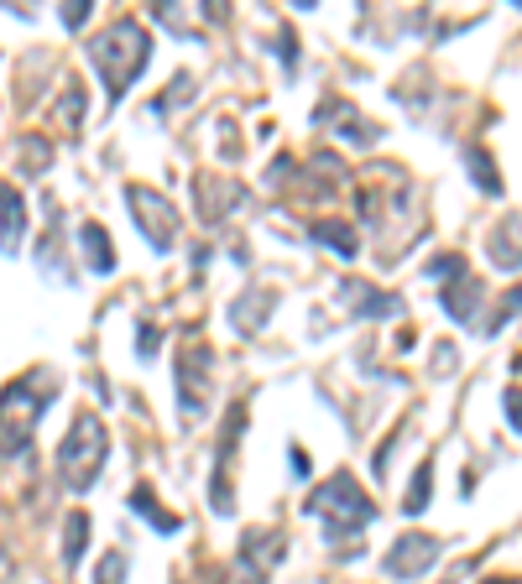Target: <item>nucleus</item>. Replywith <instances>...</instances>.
Instances as JSON below:
<instances>
[{
  "mask_svg": "<svg viewBox=\"0 0 522 584\" xmlns=\"http://www.w3.org/2000/svg\"><path fill=\"white\" fill-rule=\"evenodd\" d=\"M491 251H496V266H502V272H518V220H506V235L502 230H496V241H491Z\"/></svg>",
  "mask_w": 522,
  "mask_h": 584,
  "instance_id": "obj_23",
  "label": "nucleus"
},
{
  "mask_svg": "<svg viewBox=\"0 0 522 584\" xmlns=\"http://www.w3.org/2000/svg\"><path fill=\"white\" fill-rule=\"evenodd\" d=\"M429 496H434V464H418L413 485H408V506H402V512H408V516L429 512Z\"/></svg>",
  "mask_w": 522,
  "mask_h": 584,
  "instance_id": "obj_21",
  "label": "nucleus"
},
{
  "mask_svg": "<svg viewBox=\"0 0 522 584\" xmlns=\"http://www.w3.org/2000/svg\"><path fill=\"white\" fill-rule=\"evenodd\" d=\"M303 512L324 516V533H330V543L340 548V558H355V553H361V527L377 516V506H371V496L355 485L350 470H334L330 481L309 491Z\"/></svg>",
  "mask_w": 522,
  "mask_h": 584,
  "instance_id": "obj_1",
  "label": "nucleus"
},
{
  "mask_svg": "<svg viewBox=\"0 0 522 584\" xmlns=\"http://www.w3.org/2000/svg\"><path fill=\"white\" fill-rule=\"evenodd\" d=\"M465 272V256H439V261H429V276L434 282H450V276H460Z\"/></svg>",
  "mask_w": 522,
  "mask_h": 584,
  "instance_id": "obj_27",
  "label": "nucleus"
},
{
  "mask_svg": "<svg viewBox=\"0 0 522 584\" xmlns=\"http://www.w3.org/2000/svg\"><path fill=\"white\" fill-rule=\"evenodd\" d=\"M313 121L324 125V121H340V137L345 141H355V147H371V141L382 137V125H371L361 115V110H355V104L350 100H324L319 104V115H313Z\"/></svg>",
  "mask_w": 522,
  "mask_h": 584,
  "instance_id": "obj_11",
  "label": "nucleus"
},
{
  "mask_svg": "<svg viewBox=\"0 0 522 584\" xmlns=\"http://www.w3.org/2000/svg\"><path fill=\"white\" fill-rule=\"evenodd\" d=\"M104 454H110V433H104L100 413H79L73 429L63 433V444H58V481L69 485L73 496H84L89 485L100 481Z\"/></svg>",
  "mask_w": 522,
  "mask_h": 584,
  "instance_id": "obj_4",
  "label": "nucleus"
},
{
  "mask_svg": "<svg viewBox=\"0 0 522 584\" xmlns=\"http://www.w3.org/2000/svg\"><path fill=\"white\" fill-rule=\"evenodd\" d=\"M121 580H126V553L110 548L100 558V568H94V584H121Z\"/></svg>",
  "mask_w": 522,
  "mask_h": 584,
  "instance_id": "obj_26",
  "label": "nucleus"
},
{
  "mask_svg": "<svg viewBox=\"0 0 522 584\" xmlns=\"http://www.w3.org/2000/svg\"><path fill=\"white\" fill-rule=\"evenodd\" d=\"M288 460H293V475H298V481H303V475H309V454H303V449H293Z\"/></svg>",
  "mask_w": 522,
  "mask_h": 584,
  "instance_id": "obj_30",
  "label": "nucleus"
},
{
  "mask_svg": "<svg viewBox=\"0 0 522 584\" xmlns=\"http://www.w3.org/2000/svg\"><path fill=\"white\" fill-rule=\"evenodd\" d=\"M465 162L475 168V183H481V189H486V193H502V178H496V162H491V157L481 152V147H465Z\"/></svg>",
  "mask_w": 522,
  "mask_h": 584,
  "instance_id": "obj_25",
  "label": "nucleus"
},
{
  "mask_svg": "<svg viewBox=\"0 0 522 584\" xmlns=\"http://www.w3.org/2000/svg\"><path fill=\"white\" fill-rule=\"evenodd\" d=\"M439 537H429V533H402L392 548H387V558H382V568L392 574V580H423L429 568L439 564Z\"/></svg>",
  "mask_w": 522,
  "mask_h": 584,
  "instance_id": "obj_8",
  "label": "nucleus"
},
{
  "mask_svg": "<svg viewBox=\"0 0 522 584\" xmlns=\"http://www.w3.org/2000/svg\"><path fill=\"white\" fill-rule=\"evenodd\" d=\"M84 543H89V516L73 512V516H69V533H63V564H79Z\"/></svg>",
  "mask_w": 522,
  "mask_h": 584,
  "instance_id": "obj_24",
  "label": "nucleus"
},
{
  "mask_svg": "<svg viewBox=\"0 0 522 584\" xmlns=\"http://www.w3.org/2000/svg\"><path fill=\"white\" fill-rule=\"evenodd\" d=\"M486 584H512V580H486Z\"/></svg>",
  "mask_w": 522,
  "mask_h": 584,
  "instance_id": "obj_32",
  "label": "nucleus"
},
{
  "mask_svg": "<svg viewBox=\"0 0 522 584\" xmlns=\"http://www.w3.org/2000/svg\"><path fill=\"white\" fill-rule=\"evenodd\" d=\"M79 251H84L89 272H100V276L116 272V245H110V235H104V224L89 220L84 230H79Z\"/></svg>",
  "mask_w": 522,
  "mask_h": 584,
  "instance_id": "obj_17",
  "label": "nucleus"
},
{
  "mask_svg": "<svg viewBox=\"0 0 522 584\" xmlns=\"http://www.w3.org/2000/svg\"><path fill=\"white\" fill-rule=\"evenodd\" d=\"M309 235H313L319 245H330V251H334L340 261L361 256V235H355V230H350L345 220H313V224H309Z\"/></svg>",
  "mask_w": 522,
  "mask_h": 584,
  "instance_id": "obj_16",
  "label": "nucleus"
},
{
  "mask_svg": "<svg viewBox=\"0 0 522 584\" xmlns=\"http://www.w3.org/2000/svg\"><path fill=\"white\" fill-rule=\"evenodd\" d=\"M506 423L518 429V386H506Z\"/></svg>",
  "mask_w": 522,
  "mask_h": 584,
  "instance_id": "obj_31",
  "label": "nucleus"
},
{
  "mask_svg": "<svg viewBox=\"0 0 522 584\" xmlns=\"http://www.w3.org/2000/svg\"><path fill=\"white\" fill-rule=\"evenodd\" d=\"M84 21H89V0H69V6H63V27H69V32H79Z\"/></svg>",
  "mask_w": 522,
  "mask_h": 584,
  "instance_id": "obj_28",
  "label": "nucleus"
},
{
  "mask_svg": "<svg viewBox=\"0 0 522 584\" xmlns=\"http://www.w3.org/2000/svg\"><path fill=\"white\" fill-rule=\"evenodd\" d=\"M126 204H131V220H137V230L147 235L152 251H173L178 214H173V204H168V193L147 189V183H126Z\"/></svg>",
  "mask_w": 522,
  "mask_h": 584,
  "instance_id": "obj_6",
  "label": "nucleus"
},
{
  "mask_svg": "<svg viewBox=\"0 0 522 584\" xmlns=\"http://www.w3.org/2000/svg\"><path fill=\"white\" fill-rule=\"evenodd\" d=\"M58 396V381L52 371H32V376H17L6 392H0V460H17L32 449V433L42 423V407Z\"/></svg>",
  "mask_w": 522,
  "mask_h": 584,
  "instance_id": "obj_3",
  "label": "nucleus"
},
{
  "mask_svg": "<svg viewBox=\"0 0 522 584\" xmlns=\"http://www.w3.org/2000/svg\"><path fill=\"white\" fill-rule=\"evenodd\" d=\"M278 564H282V533L278 527H261V533L241 537V553H235V574H241V584H261Z\"/></svg>",
  "mask_w": 522,
  "mask_h": 584,
  "instance_id": "obj_9",
  "label": "nucleus"
},
{
  "mask_svg": "<svg viewBox=\"0 0 522 584\" xmlns=\"http://www.w3.org/2000/svg\"><path fill=\"white\" fill-rule=\"evenodd\" d=\"M475 309H481V288H475V276L460 272L444 282V313L450 319H460L465 329H475Z\"/></svg>",
  "mask_w": 522,
  "mask_h": 584,
  "instance_id": "obj_13",
  "label": "nucleus"
},
{
  "mask_svg": "<svg viewBox=\"0 0 522 584\" xmlns=\"http://www.w3.org/2000/svg\"><path fill=\"white\" fill-rule=\"evenodd\" d=\"M21 230H27V209H21V193L11 183H0V251L17 256L21 251Z\"/></svg>",
  "mask_w": 522,
  "mask_h": 584,
  "instance_id": "obj_14",
  "label": "nucleus"
},
{
  "mask_svg": "<svg viewBox=\"0 0 522 584\" xmlns=\"http://www.w3.org/2000/svg\"><path fill=\"white\" fill-rule=\"evenodd\" d=\"M137 355H141V361H152V355H157V329H152V324H141V334H137Z\"/></svg>",
  "mask_w": 522,
  "mask_h": 584,
  "instance_id": "obj_29",
  "label": "nucleus"
},
{
  "mask_svg": "<svg viewBox=\"0 0 522 584\" xmlns=\"http://www.w3.org/2000/svg\"><path fill=\"white\" fill-rule=\"evenodd\" d=\"M272 309H278V292H272V288H257V292H245L241 303L230 309V324L241 329V334H257V329L272 319Z\"/></svg>",
  "mask_w": 522,
  "mask_h": 584,
  "instance_id": "obj_15",
  "label": "nucleus"
},
{
  "mask_svg": "<svg viewBox=\"0 0 522 584\" xmlns=\"http://www.w3.org/2000/svg\"><path fill=\"white\" fill-rule=\"evenodd\" d=\"M52 121H58L63 137H79V131H84V89L79 84L63 89V100H58V110H52Z\"/></svg>",
  "mask_w": 522,
  "mask_h": 584,
  "instance_id": "obj_19",
  "label": "nucleus"
},
{
  "mask_svg": "<svg viewBox=\"0 0 522 584\" xmlns=\"http://www.w3.org/2000/svg\"><path fill=\"white\" fill-rule=\"evenodd\" d=\"M392 199H398V204H408V199H413V189H408V178H402V168L392 172ZM382 209H387V199H382L377 189H365V193H361V214H365V224H371V230L382 224Z\"/></svg>",
  "mask_w": 522,
  "mask_h": 584,
  "instance_id": "obj_20",
  "label": "nucleus"
},
{
  "mask_svg": "<svg viewBox=\"0 0 522 584\" xmlns=\"http://www.w3.org/2000/svg\"><path fill=\"white\" fill-rule=\"evenodd\" d=\"M340 298H350V309L365 313V319H398L402 303L392 292H377L371 282H340Z\"/></svg>",
  "mask_w": 522,
  "mask_h": 584,
  "instance_id": "obj_12",
  "label": "nucleus"
},
{
  "mask_svg": "<svg viewBox=\"0 0 522 584\" xmlns=\"http://www.w3.org/2000/svg\"><path fill=\"white\" fill-rule=\"evenodd\" d=\"M241 429H245V402H230L225 429H220V449H214V481H209V506L220 516L235 512V485H230V475H235V439H241Z\"/></svg>",
  "mask_w": 522,
  "mask_h": 584,
  "instance_id": "obj_7",
  "label": "nucleus"
},
{
  "mask_svg": "<svg viewBox=\"0 0 522 584\" xmlns=\"http://www.w3.org/2000/svg\"><path fill=\"white\" fill-rule=\"evenodd\" d=\"M131 512L141 516V522H152L157 533L168 537V533H178V527H183V522H178L173 512H162V506H157V496H152V485H137V491H131Z\"/></svg>",
  "mask_w": 522,
  "mask_h": 584,
  "instance_id": "obj_18",
  "label": "nucleus"
},
{
  "mask_svg": "<svg viewBox=\"0 0 522 584\" xmlns=\"http://www.w3.org/2000/svg\"><path fill=\"white\" fill-rule=\"evenodd\" d=\"M147 58H152V37H147V27L131 17L110 21L94 42H89V63H94V73L104 79V94H110V104L121 100L126 89L141 79V69H147Z\"/></svg>",
  "mask_w": 522,
  "mask_h": 584,
  "instance_id": "obj_2",
  "label": "nucleus"
},
{
  "mask_svg": "<svg viewBox=\"0 0 522 584\" xmlns=\"http://www.w3.org/2000/svg\"><path fill=\"white\" fill-rule=\"evenodd\" d=\"M245 199V183H230V178H220V172H209V178H199V220L204 224H220L235 214V204Z\"/></svg>",
  "mask_w": 522,
  "mask_h": 584,
  "instance_id": "obj_10",
  "label": "nucleus"
},
{
  "mask_svg": "<svg viewBox=\"0 0 522 584\" xmlns=\"http://www.w3.org/2000/svg\"><path fill=\"white\" fill-rule=\"evenodd\" d=\"M178 413H183V429H193L199 417H204V392H209V355L204 340H183L178 344Z\"/></svg>",
  "mask_w": 522,
  "mask_h": 584,
  "instance_id": "obj_5",
  "label": "nucleus"
},
{
  "mask_svg": "<svg viewBox=\"0 0 522 584\" xmlns=\"http://www.w3.org/2000/svg\"><path fill=\"white\" fill-rule=\"evenodd\" d=\"M17 152H21V168H17V172H27V178H37V172L52 162V147H48L42 137H21Z\"/></svg>",
  "mask_w": 522,
  "mask_h": 584,
  "instance_id": "obj_22",
  "label": "nucleus"
}]
</instances>
